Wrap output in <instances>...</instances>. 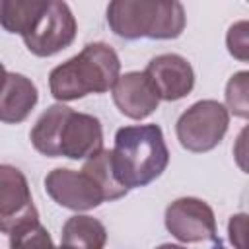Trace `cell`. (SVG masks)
<instances>
[{
    "label": "cell",
    "instance_id": "obj_1",
    "mask_svg": "<svg viewBox=\"0 0 249 249\" xmlns=\"http://www.w3.org/2000/svg\"><path fill=\"white\" fill-rule=\"evenodd\" d=\"M31 144L49 158L84 160L103 150V130L97 117L78 113L62 103L51 105L31 128Z\"/></svg>",
    "mask_w": 249,
    "mask_h": 249
},
{
    "label": "cell",
    "instance_id": "obj_2",
    "mask_svg": "<svg viewBox=\"0 0 249 249\" xmlns=\"http://www.w3.org/2000/svg\"><path fill=\"white\" fill-rule=\"evenodd\" d=\"M167 163L169 150L158 124H132L117 130L111 165L126 191L146 187L165 171Z\"/></svg>",
    "mask_w": 249,
    "mask_h": 249
},
{
    "label": "cell",
    "instance_id": "obj_3",
    "mask_svg": "<svg viewBox=\"0 0 249 249\" xmlns=\"http://www.w3.org/2000/svg\"><path fill=\"white\" fill-rule=\"evenodd\" d=\"M121 62L117 53L105 43H89L76 56L54 66L49 76V88L54 99L74 101L88 93L113 89L119 80Z\"/></svg>",
    "mask_w": 249,
    "mask_h": 249
},
{
    "label": "cell",
    "instance_id": "obj_4",
    "mask_svg": "<svg viewBox=\"0 0 249 249\" xmlns=\"http://www.w3.org/2000/svg\"><path fill=\"white\" fill-rule=\"evenodd\" d=\"M107 23L123 39H175L185 29V8L175 0H115L107 6Z\"/></svg>",
    "mask_w": 249,
    "mask_h": 249
},
{
    "label": "cell",
    "instance_id": "obj_5",
    "mask_svg": "<svg viewBox=\"0 0 249 249\" xmlns=\"http://www.w3.org/2000/svg\"><path fill=\"white\" fill-rule=\"evenodd\" d=\"M21 37L27 51L35 56H53L74 41L76 19L68 4L41 2V8Z\"/></svg>",
    "mask_w": 249,
    "mask_h": 249
},
{
    "label": "cell",
    "instance_id": "obj_6",
    "mask_svg": "<svg viewBox=\"0 0 249 249\" xmlns=\"http://www.w3.org/2000/svg\"><path fill=\"white\" fill-rule=\"evenodd\" d=\"M230 124L228 109L214 99L193 103L177 119V140L189 152H208L216 148Z\"/></svg>",
    "mask_w": 249,
    "mask_h": 249
},
{
    "label": "cell",
    "instance_id": "obj_7",
    "mask_svg": "<svg viewBox=\"0 0 249 249\" xmlns=\"http://www.w3.org/2000/svg\"><path fill=\"white\" fill-rule=\"evenodd\" d=\"M37 220L25 175L14 165L0 163V231L10 235Z\"/></svg>",
    "mask_w": 249,
    "mask_h": 249
},
{
    "label": "cell",
    "instance_id": "obj_8",
    "mask_svg": "<svg viewBox=\"0 0 249 249\" xmlns=\"http://www.w3.org/2000/svg\"><path fill=\"white\" fill-rule=\"evenodd\" d=\"M167 231L183 243L216 241V218L212 208L195 196H183L173 200L165 210Z\"/></svg>",
    "mask_w": 249,
    "mask_h": 249
},
{
    "label": "cell",
    "instance_id": "obj_9",
    "mask_svg": "<svg viewBox=\"0 0 249 249\" xmlns=\"http://www.w3.org/2000/svg\"><path fill=\"white\" fill-rule=\"evenodd\" d=\"M45 191L49 196L70 210H91L105 200L101 187L86 173L66 167H56L45 177Z\"/></svg>",
    "mask_w": 249,
    "mask_h": 249
},
{
    "label": "cell",
    "instance_id": "obj_10",
    "mask_svg": "<svg viewBox=\"0 0 249 249\" xmlns=\"http://www.w3.org/2000/svg\"><path fill=\"white\" fill-rule=\"evenodd\" d=\"M144 72L152 80L160 99L163 101H177L193 91L195 72L189 60L181 54H160L148 62Z\"/></svg>",
    "mask_w": 249,
    "mask_h": 249
},
{
    "label": "cell",
    "instance_id": "obj_11",
    "mask_svg": "<svg viewBox=\"0 0 249 249\" xmlns=\"http://www.w3.org/2000/svg\"><path fill=\"white\" fill-rule=\"evenodd\" d=\"M113 101L123 115L140 121L150 117L161 99L146 72H126L113 86Z\"/></svg>",
    "mask_w": 249,
    "mask_h": 249
},
{
    "label": "cell",
    "instance_id": "obj_12",
    "mask_svg": "<svg viewBox=\"0 0 249 249\" xmlns=\"http://www.w3.org/2000/svg\"><path fill=\"white\" fill-rule=\"evenodd\" d=\"M37 88L27 76L8 72L0 88V121L8 124L25 121L37 105Z\"/></svg>",
    "mask_w": 249,
    "mask_h": 249
},
{
    "label": "cell",
    "instance_id": "obj_13",
    "mask_svg": "<svg viewBox=\"0 0 249 249\" xmlns=\"http://www.w3.org/2000/svg\"><path fill=\"white\" fill-rule=\"evenodd\" d=\"M107 243L105 226L88 214H76L62 228V249H103Z\"/></svg>",
    "mask_w": 249,
    "mask_h": 249
},
{
    "label": "cell",
    "instance_id": "obj_14",
    "mask_svg": "<svg viewBox=\"0 0 249 249\" xmlns=\"http://www.w3.org/2000/svg\"><path fill=\"white\" fill-rule=\"evenodd\" d=\"M82 171H86L103 191L105 200H117L121 196L126 195V189L117 181L115 173H113V165H111V152L109 150H101L95 156H91Z\"/></svg>",
    "mask_w": 249,
    "mask_h": 249
},
{
    "label": "cell",
    "instance_id": "obj_15",
    "mask_svg": "<svg viewBox=\"0 0 249 249\" xmlns=\"http://www.w3.org/2000/svg\"><path fill=\"white\" fill-rule=\"evenodd\" d=\"M43 0H2L0 2V25L10 31L23 35L33 16L41 8Z\"/></svg>",
    "mask_w": 249,
    "mask_h": 249
},
{
    "label": "cell",
    "instance_id": "obj_16",
    "mask_svg": "<svg viewBox=\"0 0 249 249\" xmlns=\"http://www.w3.org/2000/svg\"><path fill=\"white\" fill-rule=\"evenodd\" d=\"M10 249H62L56 247L41 222H31L10 233Z\"/></svg>",
    "mask_w": 249,
    "mask_h": 249
},
{
    "label": "cell",
    "instance_id": "obj_17",
    "mask_svg": "<svg viewBox=\"0 0 249 249\" xmlns=\"http://www.w3.org/2000/svg\"><path fill=\"white\" fill-rule=\"evenodd\" d=\"M247 80L249 74L245 70L233 74L226 86V103L233 115L245 119L249 115V97H247Z\"/></svg>",
    "mask_w": 249,
    "mask_h": 249
},
{
    "label": "cell",
    "instance_id": "obj_18",
    "mask_svg": "<svg viewBox=\"0 0 249 249\" xmlns=\"http://www.w3.org/2000/svg\"><path fill=\"white\" fill-rule=\"evenodd\" d=\"M226 45L231 56H235L241 62H247L249 58V23L237 21L230 27L226 35Z\"/></svg>",
    "mask_w": 249,
    "mask_h": 249
},
{
    "label": "cell",
    "instance_id": "obj_19",
    "mask_svg": "<svg viewBox=\"0 0 249 249\" xmlns=\"http://www.w3.org/2000/svg\"><path fill=\"white\" fill-rule=\"evenodd\" d=\"M245 230H247V216L245 214H235L230 218L228 224V233L233 249H247L245 247Z\"/></svg>",
    "mask_w": 249,
    "mask_h": 249
},
{
    "label": "cell",
    "instance_id": "obj_20",
    "mask_svg": "<svg viewBox=\"0 0 249 249\" xmlns=\"http://www.w3.org/2000/svg\"><path fill=\"white\" fill-rule=\"evenodd\" d=\"M156 249H187V247L175 245V243H163V245H160V247H156Z\"/></svg>",
    "mask_w": 249,
    "mask_h": 249
},
{
    "label": "cell",
    "instance_id": "obj_21",
    "mask_svg": "<svg viewBox=\"0 0 249 249\" xmlns=\"http://www.w3.org/2000/svg\"><path fill=\"white\" fill-rule=\"evenodd\" d=\"M6 68H4V64L0 62V88H2V84H4V80H6Z\"/></svg>",
    "mask_w": 249,
    "mask_h": 249
}]
</instances>
